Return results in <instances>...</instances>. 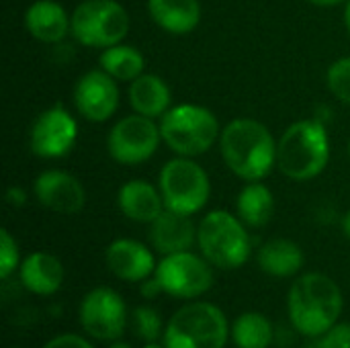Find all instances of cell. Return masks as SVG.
I'll list each match as a JSON object with an SVG mask.
<instances>
[{
  "label": "cell",
  "instance_id": "36",
  "mask_svg": "<svg viewBox=\"0 0 350 348\" xmlns=\"http://www.w3.org/2000/svg\"><path fill=\"white\" fill-rule=\"evenodd\" d=\"M345 23H347V29H349L350 35V0L347 2V10H345Z\"/></svg>",
  "mask_w": 350,
  "mask_h": 348
},
{
  "label": "cell",
  "instance_id": "15",
  "mask_svg": "<svg viewBox=\"0 0 350 348\" xmlns=\"http://www.w3.org/2000/svg\"><path fill=\"white\" fill-rule=\"evenodd\" d=\"M107 269L121 281L142 283L156 273V258L152 250L131 238H119L111 242L105 250Z\"/></svg>",
  "mask_w": 350,
  "mask_h": 348
},
{
  "label": "cell",
  "instance_id": "18",
  "mask_svg": "<svg viewBox=\"0 0 350 348\" xmlns=\"http://www.w3.org/2000/svg\"><path fill=\"white\" fill-rule=\"evenodd\" d=\"M18 279L21 285L39 297L53 295L62 289L66 271L57 256L49 252H31L18 267Z\"/></svg>",
  "mask_w": 350,
  "mask_h": 348
},
{
  "label": "cell",
  "instance_id": "19",
  "mask_svg": "<svg viewBox=\"0 0 350 348\" xmlns=\"http://www.w3.org/2000/svg\"><path fill=\"white\" fill-rule=\"evenodd\" d=\"M117 203L125 217L139 224H152L166 209L160 189L139 178L129 180L119 189Z\"/></svg>",
  "mask_w": 350,
  "mask_h": 348
},
{
  "label": "cell",
  "instance_id": "34",
  "mask_svg": "<svg viewBox=\"0 0 350 348\" xmlns=\"http://www.w3.org/2000/svg\"><path fill=\"white\" fill-rule=\"evenodd\" d=\"M342 230H345L347 238L350 240V211H347V215L342 217Z\"/></svg>",
  "mask_w": 350,
  "mask_h": 348
},
{
  "label": "cell",
  "instance_id": "37",
  "mask_svg": "<svg viewBox=\"0 0 350 348\" xmlns=\"http://www.w3.org/2000/svg\"><path fill=\"white\" fill-rule=\"evenodd\" d=\"M109 348H131V347H129L127 343H117V340H115V343H113Z\"/></svg>",
  "mask_w": 350,
  "mask_h": 348
},
{
  "label": "cell",
  "instance_id": "11",
  "mask_svg": "<svg viewBox=\"0 0 350 348\" xmlns=\"http://www.w3.org/2000/svg\"><path fill=\"white\" fill-rule=\"evenodd\" d=\"M82 330L100 343H115L127 328V306L123 297L111 287H94L80 302Z\"/></svg>",
  "mask_w": 350,
  "mask_h": 348
},
{
  "label": "cell",
  "instance_id": "35",
  "mask_svg": "<svg viewBox=\"0 0 350 348\" xmlns=\"http://www.w3.org/2000/svg\"><path fill=\"white\" fill-rule=\"evenodd\" d=\"M304 348H322L320 345V336H316V338H308V345Z\"/></svg>",
  "mask_w": 350,
  "mask_h": 348
},
{
  "label": "cell",
  "instance_id": "13",
  "mask_svg": "<svg viewBox=\"0 0 350 348\" xmlns=\"http://www.w3.org/2000/svg\"><path fill=\"white\" fill-rule=\"evenodd\" d=\"M74 105L76 111L90 123L109 121L119 109L117 80L109 76L103 68L88 70L76 80Z\"/></svg>",
  "mask_w": 350,
  "mask_h": 348
},
{
  "label": "cell",
  "instance_id": "28",
  "mask_svg": "<svg viewBox=\"0 0 350 348\" xmlns=\"http://www.w3.org/2000/svg\"><path fill=\"white\" fill-rule=\"evenodd\" d=\"M21 267V256H18V244L10 236L8 230H0V279L6 281L10 275Z\"/></svg>",
  "mask_w": 350,
  "mask_h": 348
},
{
  "label": "cell",
  "instance_id": "25",
  "mask_svg": "<svg viewBox=\"0 0 350 348\" xmlns=\"http://www.w3.org/2000/svg\"><path fill=\"white\" fill-rule=\"evenodd\" d=\"M232 340L238 348H269L273 345L275 330L267 316L258 312L240 314L232 322Z\"/></svg>",
  "mask_w": 350,
  "mask_h": 348
},
{
  "label": "cell",
  "instance_id": "14",
  "mask_svg": "<svg viewBox=\"0 0 350 348\" xmlns=\"http://www.w3.org/2000/svg\"><path fill=\"white\" fill-rule=\"evenodd\" d=\"M33 193L45 209L62 215H74L86 205L82 183L66 170H43L33 183Z\"/></svg>",
  "mask_w": 350,
  "mask_h": 348
},
{
  "label": "cell",
  "instance_id": "26",
  "mask_svg": "<svg viewBox=\"0 0 350 348\" xmlns=\"http://www.w3.org/2000/svg\"><path fill=\"white\" fill-rule=\"evenodd\" d=\"M131 322H133V332L137 334V338H142L146 343H156L164 334L162 318L150 306L135 308L131 314Z\"/></svg>",
  "mask_w": 350,
  "mask_h": 348
},
{
  "label": "cell",
  "instance_id": "29",
  "mask_svg": "<svg viewBox=\"0 0 350 348\" xmlns=\"http://www.w3.org/2000/svg\"><path fill=\"white\" fill-rule=\"evenodd\" d=\"M322 348H350V324L336 322L326 334L320 336Z\"/></svg>",
  "mask_w": 350,
  "mask_h": 348
},
{
  "label": "cell",
  "instance_id": "39",
  "mask_svg": "<svg viewBox=\"0 0 350 348\" xmlns=\"http://www.w3.org/2000/svg\"><path fill=\"white\" fill-rule=\"evenodd\" d=\"M349 156H350V144H349Z\"/></svg>",
  "mask_w": 350,
  "mask_h": 348
},
{
  "label": "cell",
  "instance_id": "24",
  "mask_svg": "<svg viewBox=\"0 0 350 348\" xmlns=\"http://www.w3.org/2000/svg\"><path fill=\"white\" fill-rule=\"evenodd\" d=\"M98 66L109 76H113L117 82H133L137 76L144 74L146 57L137 47L117 43L113 47H107L100 51Z\"/></svg>",
  "mask_w": 350,
  "mask_h": 348
},
{
  "label": "cell",
  "instance_id": "38",
  "mask_svg": "<svg viewBox=\"0 0 350 348\" xmlns=\"http://www.w3.org/2000/svg\"><path fill=\"white\" fill-rule=\"evenodd\" d=\"M144 348H166L164 345H158V340L156 343H146V347Z\"/></svg>",
  "mask_w": 350,
  "mask_h": 348
},
{
  "label": "cell",
  "instance_id": "7",
  "mask_svg": "<svg viewBox=\"0 0 350 348\" xmlns=\"http://www.w3.org/2000/svg\"><path fill=\"white\" fill-rule=\"evenodd\" d=\"M129 29L131 18L117 0H82L72 12V35L84 47H113L127 37Z\"/></svg>",
  "mask_w": 350,
  "mask_h": 348
},
{
  "label": "cell",
  "instance_id": "31",
  "mask_svg": "<svg viewBox=\"0 0 350 348\" xmlns=\"http://www.w3.org/2000/svg\"><path fill=\"white\" fill-rule=\"evenodd\" d=\"M139 293H142V297H144V299H154V297L162 295V293H164V289H162L160 281L156 279V275H152L150 279L142 281V285H139Z\"/></svg>",
  "mask_w": 350,
  "mask_h": 348
},
{
  "label": "cell",
  "instance_id": "22",
  "mask_svg": "<svg viewBox=\"0 0 350 348\" xmlns=\"http://www.w3.org/2000/svg\"><path fill=\"white\" fill-rule=\"evenodd\" d=\"M304 250L299 244L287 238H273L258 248L256 263L269 277L289 279L295 277L304 267Z\"/></svg>",
  "mask_w": 350,
  "mask_h": 348
},
{
  "label": "cell",
  "instance_id": "21",
  "mask_svg": "<svg viewBox=\"0 0 350 348\" xmlns=\"http://www.w3.org/2000/svg\"><path fill=\"white\" fill-rule=\"evenodd\" d=\"M152 21L172 35H187L201 21L199 0H148Z\"/></svg>",
  "mask_w": 350,
  "mask_h": 348
},
{
  "label": "cell",
  "instance_id": "3",
  "mask_svg": "<svg viewBox=\"0 0 350 348\" xmlns=\"http://www.w3.org/2000/svg\"><path fill=\"white\" fill-rule=\"evenodd\" d=\"M330 162V137L324 121L301 119L291 123L277 146V166L291 180H312Z\"/></svg>",
  "mask_w": 350,
  "mask_h": 348
},
{
  "label": "cell",
  "instance_id": "12",
  "mask_svg": "<svg viewBox=\"0 0 350 348\" xmlns=\"http://www.w3.org/2000/svg\"><path fill=\"white\" fill-rule=\"evenodd\" d=\"M76 139L78 123L62 103H55L53 107L39 113L29 133L31 152L45 160L64 158L76 146Z\"/></svg>",
  "mask_w": 350,
  "mask_h": 348
},
{
  "label": "cell",
  "instance_id": "8",
  "mask_svg": "<svg viewBox=\"0 0 350 348\" xmlns=\"http://www.w3.org/2000/svg\"><path fill=\"white\" fill-rule=\"evenodd\" d=\"M158 189L162 193L164 207L183 215L199 213L211 195V183L203 166L185 156L172 158L162 166Z\"/></svg>",
  "mask_w": 350,
  "mask_h": 348
},
{
  "label": "cell",
  "instance_id": "20",
  "mask_svg": "<svg viewBox=\"0 0 350 348\" xmlns=\"http://www.w3.org/2000/svg\"><path fill=\"white\" fill-rule=\"evenodd\" d=\"M129 105L133 113H139L150 119H160L172 103V92L166 84L156 74H142L133 82H129Z\"/></svg>",
  "mask_w": 350,
  "mask_h": 348
},
{
  "label": "cell",
  "instance_id": "4",
  "mask_svg": "<svg viewBox=\"0 0 350 348\" xmlns=\"http://www.w3.org/2000/svg\"><path fill=\"white\" fill-rule=\"evenodd\" d=\"M246 224L226 209L209 211L197 226V246L217 269H240L252 252Z\"/></svg>",
  "mask_w": 350,
  "mask_h": 348
},
{
  "label": "cell",
  "instance_id": "32",
  "mask_svg": "<svg viewBox=\"0 0 350 348\" xmlns=\"http://www.w3.org/2000/svg\"><path fill=\"white\" fill-rule=\"evenodd\" d=\"M6 201L12 205V207H23L27 203V193L21 189V187H10L6 191Z\"/></svg>",
  "mask_w": 350,
  "mask_h": 348
},
{
  "label": "cell",
  "instance_id": "6",
  "mask_svg": "<svg viewBox=\"0 0 350 348\" xmlns=\"http://www.w3.org/2000/svg\"><path fill=\"white\" fill-rule=\"evenodd\" d=\"M230 336L226 314L207 302H193L174 312L164 328L166 348H224Z\"/></svg>",
  "mask_w": 350,
  "mask_h": 348
},
{
  "label": "cell",
  "instance_id": "33",
  "mask_svg": "<svg viewBox=\"0 0 350 348\" xmlns=\"http://www.w3.org/2000/svg\"><path fill=\"white\" fill-rule=\"evenodd\" d=\"M310 4L314 6H322V8H328V6H338L342 2H349V0H308Z\"/></svg>",
  "mask_w": 350,
  "mask_h": 348
},
{
  "label": "cell",
  "instance_id": "30",
  "mask_svg": "<svg viewBox=\"0 0 350 348\" xmlns=\"http://www.w3.org/2000/svg\"><path fill=\"white\" fill-rule=\"evenodd\" d=\"M41 348H94L86 338L78 334H59L51 340H47Z\"/></svg>",
  "mask_w": 350,
  "mask_h": 348
},
{
  "label": "cell",
  "instance_id": "9",
  "mask_svg": "<svg viewBox=\"0 0 350 348\" xmlns=\"http://www.w3.org/2000/svg\"><path fill=\"white\" fill-rule=\"evenodd\" d=\"M211 267L213 265L203 254L197 256L195 252L187 250L162 256L154 275L166 295L176 299H197L215 283Z\"/></svg>",
  "mask_w": 350,
  "mask_h": 348
},
{
  "label": "cell",
  "instance_id": "2",
  "mask_svg": "<svg viewBox=\"0 0 350 348\" xmlns=\"http://www.w3.org/2000/svg\"><path fill=\"white\" fill-rule=\"evenodd\" d=\"M342 304V291L334 279L324 273H306L289 289V322L306 338L322 336L338 322Z\"/></svg>",
  "mask_w": 350,
  "mask_h": 348
},
{
  "label": "cell",
  "instance_id": "16",
  "mask_svg": "<svg viewBox=\"0 0 350 348\" xmlns=\"http://www.w3.org/2000/svg\"><path fill=\"white\" fill-rule=\"evenodd\" d=\"M150 242L162 256L187 252L197 242V226L193 224L191 215L164 209L150 224Z\"/></svg>",
  "mask_w": 350,
  "mask_h": 348
},
{
  "label": "cell",
  "instance_id": "27",
  "mask_svg": "<svg viewBox=\"0 0 350 348\" xmlns=\"http://www.w3.org/2000/svg\"><path fill=\"white\" fill-rule=\"evenodd\" d=\"M326 84L338 101L350 105V57H340L328 68Z\"/></svg>",
  "mask_w": 350,
  "mask_h": 348
},
{
  "label": "cell",
  "instance_id": "23",
  "mask_svg": "<svg viewBox=\"0 0 350 348\" xmlns=\"http://www.w3.org/2000/svg\"><path fill=\"white\" fill-rule=\"evenodd\" d=\"M238 217L248 228H265L275 213V197L262 180H252L242 187L236 199Z\"/></svg>",
  "mask_w": 350,
  "mask_h": 348
},
{
  "label": "cell",
  "instance_id": "17",
  "mask_svg": "<svg viewBox=\"0 0 350 348\" xmlns=\"http://www.w3.org/2000/svg\"><path fill=\"white\" fill-rule=\"evenodd\" d=\"M25 27L33 39L57 45L72 33V14L55 0H35L25 10Z\"/></svg>",
  "mask_w": 350,
  "mask_h": 348
},
{
  "label": "cell",
  "instance_id": "5",
  "mask_svg": "<svg viewBox=\"0 0 350 348\" xmlns=\"http://www.w3.org/2000/svg\"><path fill=\"white\" fill-rule=\"evenodd\" d=\"M160 133L164 144L178 156L195 158L213 148L221 129L213 111L201 105L183 103L170 107L160 117Z\"/></svg>",
  "mask_w": 350,
  "mask_h": 348
},
{
  "label": "cell",
  "instance_id": "1",
  "mask_svg": "<svg viewBox=\"0 0 350 348\" xmlns=\"http://www.w3.org/2000/svg\"><path fill=\"white\" fill-rule=\"evenodd\" d=\"M277 142L267 125L240 117L230 121L219 135L226 166L242 180H265L277 166Z\"/></svg>",
  "mask_w": 350,
  "mask_h": 348
},
{
  "label": "cell",
  "instance_id": "10",
  "mask_svg": "<svg viewBox=\"0 0 350 348\" xmlns=\"http://www.w3.org/2000/svg\"><path fill=\"white\" fill-rule=\"evenodd\" d=\"M160 142V123H156V119L133 113L119 119L111 127L107 135V150L115 162L133 166L150 160L156 154Z\"/></svg>",
  "mask_w": 350,
  "mask_h": 348
}]
</instances>
